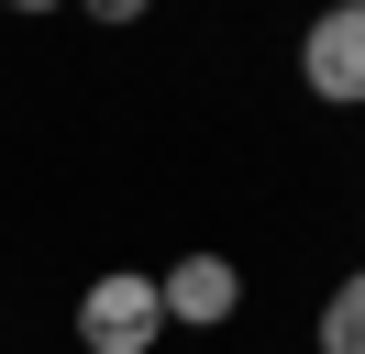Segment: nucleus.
<instances>
[{"label":"nucleus","mask_w":365,"mask_h":354,"mask_svg":"<svg viewBox=\"0 0 365 354\" xmlns=\"http://www.w3.org/2000/svg\"><path fill=\"white\" fill-rule=\"evenodd\" d=\"M166 299H155V266H100L78 288V354H155Z\"/></svg>","instance_id":"obj_1"},{"label":"nucleus","mask_w":365,"mask_h":354,"mask_svg":"<svg viewBox=\"0 0 365 354\" xmlns=\"http://www.w3.org/2000/svg\"><path fill=\"white\" fill-rule=\"evenodd\" d=\"M155 299H166V332H222L244 310V266L232 255H178V266H155Z\"/></svg>","instance_id":"obj_3"},{"label":"nucleus","mask_w":365,"mask_h":354,"mask_svg":"<svg viewBox=\"0 0 365 354\" xmlns=\"http://www.w3.org/2000/svg\"><path fill=\"white\" fill-rule=\"evenodd\" d=\"M310 343H321V354H365V266H354V277H332V299H321Z\"/></svg>","instance_id":"obj_4"},{"label":"nucleus","mask_w":365,"mask_h":354,"mask_svg":"<svg viewBox=\"0 0 365 354\" xmlns=\"http://www.w3.org/2000/svg\"><path fill=\"white\" fill-rule=\"evenodd\" d=\"M299 78H310V100L365 111V0H343V11H321L299 34Z\"/></svg>","instance_id":"obj_2"}]
</instances>
